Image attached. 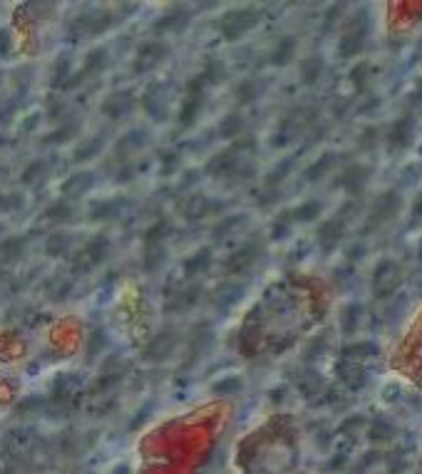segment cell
<instances>
[{
  "label": "cell",
  "instance_id": "20",
  "mask_svg": "<svg viewBox=\"0 0 422 474\" xmlns=\"http://www.w3.org/2000/svg\"><path fill=\"white\" fill-rule=\"evenodd\" d=\"M127 204H129L127 199H99V201H94V204L90 206V219H94V221H112V219H117V216L122 214Z\"/></svg>",
  "mask_w": 422,
  "mask_h": 474
},
{
  "label": "cell",
  "instance_id": "12",
  "mask_svg": "<svg viewBox=\"0 0 422 474\" xmlns=\"http://www.w3.org/2000/svg\"><path fill=\"white\" fill-rule=\"evenodd\" d=\"M385 139H388V149H390V152H403V149H408L410 144H413V139H415V119L413 117L395 119V122L390 124Z\"/></svg>",
  "mask_w": 422,
  "mask_h": 474
},
{
  "label": "cell",
  "instance_id": "28",
  "mask_svg": "<svg viewBox=\"0 0 422 474\" xmlns=\"http://www.w3.org/2000/svg\"><path fill=\"white\" fill-rule=\"evenodd\" d=\"M211 261H214V256H211L209 249L197 251V254H192L187 261H184V274H187L189 279H194V276H199V274H207L211 269Z\"/></svg>",
  "mask_w": 422,
  "mask_h": 474
},
{
  "label": "cell",
  "instance_id": "43",
  "mask_svg": "<svg viewBox=\"0 0 422 474\" xmlns=\"http://www.w3.org/2000/svg\"><path fill=\"white\" fill-rule=\"evenodd\" d=\"M241 387H244V380L239 375H226L211 385V392L214 395H236V392H241Z\"/></svg>",
  "mask_w": 422,
  "mask_h": 474
},
{
  "label": "cell",
  "instance_id": "61",
  "mask_svg": "<svg viewBox=\"0 0 422 474\" xmlns=\"http://www.w3.org/2000/svg\"><path fill=\"white\" fill-rule=\"evenodd\" d=\"M10 53V35L8 30H0V55H8Z\"/></svg>",
  "mask_w": 422,
  "mask_h": 474
},
{
  "label": "cell",
  "instance_id": "53",
  "mask_svg": "<svg viewBox=\"0 0 422 474\" xmlns=\"http://www.w3.org/2000/svg\"><path fill=\"white\" fill-rule=\"evenodd\" d=\"M23 204V194H0V211H20Z\"/></svg>",
  "mask_w": 422,
  "mask_h": 474
},
{
  "label": "cell",
  "instance_id": "9",
  "mask_svg": "<svg viewBox=\"0 0 422 474\" xmlns=\"http://www.w3.org/2000/svg\"><path fill=\"white\" fill-rule=\"evenodd\" d=\"M107 256H109V239L107 236H94V239L90 241V244H85V249L75 256V269L77 271L97 269Z\"/></svg>",
  "mask_w": 422,
  "mask_h": 474
},
{
  "label": "cell",
  "instance_id": "10",
  "mask_svg": "<svg viewBox=\"0 0 422 474\" xmlns=\"http://www.w3.org/2000/svg\"><path fill=\"white\" fill-rule=\"evenodd\" d=\"M112 25V15L104 10H92V13L77 15L75 23L70 25V33H75V38H87V35H99Z\"/></svg>",
  "mask_w": 422,
  "mask_h": 474
},
{
  "label": "cell",
  "instance_id": "49",
  "mask_svg": "<svg viewBox=\"0 0 422 474\" xmlns=\"http://www.w3.org/2000/svg\"><path fill=\"white\" fill-rule=\"evenodd\" d=\"M159 164H162V174L169 176L177 171V166L182 164V157H179L177 152H172V149H167V152L159 154Z\"/></svg>",
  "mask_w": 422,
  "mask_h": 474
},
{
  "label": "cell",
  "instance_id": "18",
  "mask_svg": "<svg viewBox=\"0 0 422 474\" xmlns=\"http://www.w3.org/2000/svg\"><path fill=\"white\" fill-rule=\"evenodd\" d=\"M244 293H246V286L244 284H239V281H224V284H221L219 289L214 291L216 311L226 313V311L234 308V306L239 303L241 298H244Z\"/></svg>",
  "mask_w": 422,
  "mask_h": 474
},
{
  "label": "cell",
  "instance_id": "31",
  "mask_svg": "<svg viewBox=\"0 0 422 474\" xmlns=\"http://www.w3.org/2000/svg\"><path fill=\"white\" fill-rule=\"evenodd\" d=\"M320 211H323L320 201H303L301 206L291 209V219H293V224H310V221L318 219Z\"/></svg>",
  "mask_w": 422,
  "mask_h": 474
},
{
  "label": "cell",
  "instance_id": "8",
  "mask_svg": "<svg viewBox=\"0 0 422 474\" xmlns=\"http://www.w3.org/2000/svg\"><path fill=\"white\" fill-rule=\"evenodd\" d=\"M224 206H226L224 201H214V199H209L207 194H189V196H184V199H182V204H179V211H182L184 219L199 221V219H204V216L221 211Z\"/></svg>",
  "mask_w": 422,
  "mask_h": 474
},
{
  "label": "cell",
  "instance_id": "51",
  "mask_svg": "<svg viewBox=\"0 0 422 474\" xmlns=\"http://www.w3.org/2000/svg\"><path fill=\"white\" fill-rule=\"evenodd\" d=\"M395 435V427L390 425L388 420H375L373 427H370V437L373 440H390Z\"/></svg>",
  "mask_w": 422,
  "mask_h": 474
},
{
  "label": "cell",
  "instance_id": "29",
  "mask_svg": "<svg viewBox=\"0 0 422 474\" xmlns=\"http://www.w3.org/2000/svg\"><path fill=\"white\" fill-rule=\"evenodd\" d=\"M360 318H363V306H360V303H348L343 311H340V316H338L340 330H343L345 335H353V333L360 328Z\"/></svg>",
  "mask_w": 422,
  "mask_h": 474
},
{
  "label": "cell",
  "instance_id": "62",
  "mask_svg": "<svg viewBox=\"0 0 422 474\" xmlns=\"http://www.w3.org/2000/svg\"><path fill=\"white\" fill-rule=\"evenodd\" d=\"M365 256V246L363 244H355V246H350V251H348V259H363Z\"/></svg>",
  "mask_w": 422,
  "mask_h": 474
},
{
  "label": "cell",
  "instance_id": "17",
  "mask_svg": "<svg viewBox=\"0 0 422 474\" xmlns=\"http://www.w3.org/2000/svg\"><path fill=\"white\" fill-rule=\"evenodd\" d=\"M343 236H345V224L338 219V216H333V219H325L323 224H320V229H318V246H320V251H325V254L335 251L340 246V241H343Z\"/></svg>",
  "mask_w": 422,
  "mask_h": 474
},
{
  "label": "cell",
  "instance_id": "59",
  "mask_svg": "<svg viewBox=\"0 0 422 474\" xmlns=\"http://www.w3.org/2000/svg\"><path fill=\"white\" fill-rule=\"evenodd\" d=\"M199 176H202V174H199L197 169L187 171V174H184V179L179 181V191H187V189H192V186H194V184H197V181H199Z\"/></svg>",
  "mask_w": 422,
  "mask_h": 474
},
{
  "label": "cell",
  "instance_id": "44",
  "mask_svg": "<svg viewBox=\"0 0 422 474\" xmlns=\"http://www.w3.org/2000/svg\"><path fill=\"white\" fill-rule=\"evenodd\" d=\"M80 132V122H65L63 127L55 129L50 137H45V144H65Z\"/></svg>",
  "mask_w": 422,
  "mask_h": 474
},
{
  "label": "cell",
  "instance_id": "4",
  "mask_svg": "<svg viewBox=\"0 0 422 474\" xmlns=\"http://www.w3.org/2000/svg\"><path fill=\"white\" fill-rule=\"evenodd\" d=\"M204 87H207V82H204L202 75H194L187 82V97H184L182 109H179V127L182 129H192L197 124L204 107Z\"/></svg>",
  "mask_w": 422,
  "mask_h": 474
},
{
  "label": "cell",
  "instance_id": "48",
  "mask_svg": "<svg viewBox=\"0 0 422 474\" xmlns=\"http://www.w3.org/2000/svg\"><path fill=\"white\" fill-rule=\"evenodd\" d=\"M75 291V284L70 279H55V286L50 284V298L53 301H65Z\"/></svg>",
  "mask_w": 422,
  "mask_h": 474
},
{
  "label": "cell",
  "instance_id": "26",
  "mask_svg": "<svg viewBox=\"0 0 422 474\" xmlns=\"http://www.w3.org/2000/svg\"><path fill=\"white\" fill-rule=\"evenodd\" d=\"M197 301H199V286H192V289L177 291V293L169 296L167 311H172V313H179V311H189L192 306H197Z\"/></svg>",
  "mask_w": 422,
  "mask_h": 474
},
{
  "label": "cell",
  "instance_id": "47",
  "mask_svg": "<svg viewBox=\"0 0 422 474\" xmlns=\"http://www.w3.org/2000/svg\"><path fill=\"white\" fill-rule=\"evenodd\" d=\"M291 224H293V219H291V211H283V214L278 216V219L271 224V239L278 241V239H286L291 231Z\"/></svg>",
  "mask_w": 422,
  "mask_h": 474
},
{
  "label": "cell",
  "instance_id": "7",
  "mask_svg": "<svg viewBox=\"0 0 422 474\" xmlns=\"http://www.w3.org/2000/svg\"><path fill=\"white\" fill-rule=\"evenodd\" d=\"M169 58V45L162 43V40H147L137 48V55H134L132 70L134 75H144L149 70H154L157 65H162L164 60Z\"/></svg>",
  "mask_w": 422,
  "mask_h": 474
},
{
  "label": "cell",
  "instance_id": "37",
  "mask_svg": "<svg viewBox=\"0 0 422 474\" xmlns=\"http://www.w3.org/2000/svg\"><path fill=\"white\" fill-rule=\"evenodd\" d=\"M199 75H202L207 85H219V82H224L226 80V65L216 58H209L207 63H204V70Z\"/></svg>",
  "mask_w": 422,
  "mask_h": 474
},
{
  "label": "cell",
  "instance_id": "6",
  "mask_svg": "<svg viewBox=\"0 0 422 474\" xmlns=\"http://www.w3.org/2000/svg\"><path fill=\"white\" fill-rule=\"evenodd\" d=\"M400 206H403V199H400L398 191H385V194H380L378 199H375V204L370 206L368 221H365V231H373V229H378V226L388 224L390 219H395Z\"/></svg>",
  "mask_w": 422,
  "mask_h": 474
},
{
  "label": "cell",
  "instance_id": "50",
  "mask_svg": "<svg viewBox=\"0 0 422 474\" xmlns=\"http://www.w3.org/2000/svg\"><path fill=\"white\" fill-rule=\"evenodd\" d=\"M45 169H48V164H45L43 159H35L33 164L25 166V171H23V181H25V184H33V181L43 179Z\"/></svg>",
  "mask_w": 422,
  "mask_h": 474
},
{
  "label": "cell",
  "instance_id": "46",
  "mask_svg": "<svg viewBox=\"0 0 422 474\" xmlns=\"http://www.w3.org/2000/svg\"><path fill=\"white\" fill-rule=\"evenodd\" d=\"M350 82H353V87L358 90V92H365L370 82V65L368 63L355 65V68L350 70Z\"/></svg>",
  "mask_w": 422,
  "mask_h": 474
},
{
  "label": "cell",
  "instance_id": "63",
  "mask_svg": "<svg viewBox=\"0 0 422 474\" xmlns=\"http://www.w3.org/2000/svg\"><path fill=\"white\" fill-rule=\"evenodd\" d=\"M413 104H418V107H422V87L413 95Z\"/></svg>",
  "mask_w": 422,
  "mask_h": 474
},
{
  "label": "cell",
  "instance_id": "52",
  "mask_svg": "<svg viewBox=\"0 0 422 474\" xmlns=\"http://www.w3.org/2000/svg\"><path fill=\"white\" fill-rule=\"evenodd\" d=\"M378 139H380L378 127H368L363 134H360V139H358V147H360V149H365V152H370V149H375V147H378Z\"/></svg>",
  "mask_w": 422,
  "mask_h": 474
},
{
  "label": "cell",
  "instance_id": "56",
  "mask_svg": "<svg viewBox=\"0 0 422 474\" xmlns=\"http://www.w3.org/2000/svg\"><path fill=\"white\" fill-rule=\"evenodd\" d=\"M422 221V189L418 194V199L413 201V209H410V226H418Z\"/></svg>",
  "mask_w": 422,
  "mask_h": 474
},
{
  "label": "cell",
  "instance_id": "13",
  "mask_svg": "<svg viewBox=\"0 0 422 474\" xmlns=\"http://www.w3.org/2000/svg\"><path fill=\"white\" fill-rule=\"evenodd\" d=\"M142 107L157 122L167 119V87L162 82H152L142 95Z\"/></svg>",
  "mask_w": 422,
  "mask_h": 474
},
{
  "label": "cell",
  "instance_id": "2",
  "mask_svg": "<svg viewBox=\"0 0 422 474\" xmlns=\"http://www.w3.org/2000/svg\"><path fill=\"white\" fill-rule=\"evenodd\" d=\"M370 35V18L368 13H355L353 18L345 23V30L338 40V55L340 58H355L363 50L365 40Z\"/></svg>",
  "mask_w": 422,
  "mask_h": 474
},
{
  "label": "cell",
  "instance_id": "39",
  "mask_svg": "<svg viewBox=\"0 0 422 474\" xmlns=\"http://www.w3.org/2000/svg\"><path fill=\"white\" fill-rule=\"evenodd\" d=\"M70 249H72V236H70V234H53L48 239V244H45V251H48V256H55V259L70 254Z\"/></svg>",
  "mask_w": 422,
  "mask_h": 474
},
{
  "label": "cell",
  "instance_id": "57",
  "mask_svg": "<svg viewBox=\"0 0 422 474\" xmlns=\"http://www.w3.org/2000/svg\"><path fill=\"white\" fill-rule=\"evenodd\" d=\"M375 107H380V97H375V95H365V99L358 104V112L368 114V112H373Z\"/></svg>",
  "mask_w": 422,
  "mask_h": 474
},
{
  "label": "cell",
  "instance_id": "27",
  "mask_svg": "<svg viewBox=\"0 0 422 474\" xmlns=\"http://www.w3.org/2000/svg\"><path fill=\"white\" fill-rule=\"evenodd\" d=\"M338 161H340V157L335 152L320 154V157L315 159L313 164L308 166V169H305V179H308V181H318L320 176H325L330 169H335V166H338Z\"/></svg>",
  "mask_w": 422,
  "mask_h": 474
},
{
  "label": "cell",
  "instance_id": "55",
  "mask_svg": "<svg viewBox=\"0 0 422 474\" xmlns=\"http://www.w3.org/2000/svg\"><path fill=\"white\" fill-rule=\"evenodd\" d=\"M278 201V189H271V186H264L259 196H256V204L259 206H274Z\"/></svg>",
  "mask_w": 422,
  "mask_h": 474
},
{
  "label": "cell",
  "instance_id": "15",
  "mask_svg": "<svg viewBox=\"0 0 422 474\" xmlns=\"http://www.w3.org/2000/svg\"><path fill=\"white\" fill-rule=\"evenodd\" d=\"M370 179V166L368 164H348L335 179V186L345 189L348 194H358Z\"/></svg>",
  "mask_w": 422,
  "mask_h": 474
},
{
  "label": "cell",
  "instance_id": "35",
  "mask_svg": "<svg viewBox=\"0 0 422 474\" xmlns=\"http://www.w3.org/2000/svg\"><path fill=\"white\" fill-rule=\"evenodd\" d=\"M244 132V117L239 112H229L224 119L219 122V137L224 139H234Z\"/></svg>",
  "mask_w": 422,
  "mask_h": 474
},
{
  "label": "cell",
  "instance_id": "16",
  "mask_svg": "<svg viewBox=\"0 0 422 474\" xmlns=\"http://www.w3.org/2000/svg\"><path fill=\"white\" fill-rule=\"evenodd\" d=\"M189 20H192L189 10H187V8H182V5H177V8H172V10H169V13H164L162 18H159L157 23L152 25V33H154V35L179 33V30L187 28Z\"/></svg>",
  "mask_w": 422,
  "mask_h": 474
},
{
  "label": "cell",
  "instance_id": "60",
  "mask_svg": "<svg viewBox=\"0 0 422 474\" xmlns=\"http://www.w3.org/2000/svg\"><path fill=\"white\" fill-rule=\"evenodd\" d=\"M63 112H67V104L65 102H60V99H55V102H50V119H60V117H65Z\"/></svg>",
  "mask_w": 422,
  "mask_h": 474
},
{
  "label": "cell",
  "instance_id": "41",
  "mask_svg": "<svg viewBox=\"0 0 422 474\" xmlns=\"http://www.w3.org/2000/svg\"><path fill=\"white\" fill-rule=\"evenodd\" d=\"M259 97H261V85L256 82V80H241V82L236 85V99H239L241 104H251Z\"/></svg>",
  "mask_w": 422,
  "mask_h": 474
},
{
  "label": "cell",
  "instance_id": "24",
  "mask_svg": "<svg viewBox=\"0 0 422 474\" xmlns=\"http://www.w3.org/2000/svg\"><path fill=\"white\" fill-rule=\"evenodd\" d=\"M296 50H298V40H296L293 35H286V38H281L278 43L274 45V50H271V63L283 68V65H288L291 60L296 58Z\"/></svg>",
  "mask_w": 422,
  "mask_h": 474
},
{
  "label": "cell",
  "instance_id": "42",
  "mask_svg": "<svg viewBox=\"0 0 422 474\" xmlns=\"http://www.w3.org/2000/svg\"><path fill=\"white\" fill-rule=\"evenodd\" d=\"M48 219L55 221V224H65V221H72V219H75V206L70 204L67 199L55 201V204L48 209Z\"/></svg>",
  "mask_w": 422,
  "mask_h": 474
},
{
  "label": "cell",
  "instance_id": "30",
  "mask_svg": "<svg viewBox=\"0 0 422 474\" xmlns=\"http://www.w3.org/2000/svg\"><path fill=\"white\" fill-rule=\"evenodd\" d=\"M323 60L318 55H310V58L301 60V82L303 85H315L323 77Z\"/></svg>",
  "mask_w": 422,
  "mask_h": 474
},
{
  "label": "cell",
  "instance_id": "23",
  "mask_svg": "<svg viewBox=\"0 0 422 474\" xmlns=\"http://www.w3.org/2000/svg\"><path fill=\"white\" fill-rule=\"evenodd\" d=\"M147 142H149L147 129H132V132L122 134V139L117 142L114 152H117L119 157H127V154H132V152H139V149H142Z\"/></svg>",
  "mask_w": 422,
  "mask_h": 474
},
{
  "label": "cell",
  "instance_id": "3",
  "mask_svg": "<svg viewBox=\"0 0 422 474\" xmlns=\"http://www.w3.org/2000/svg\"><path fill=\"white\" fill-rule=\"evenodd\" d=\"M261 10L254 8V5H246V8H239V10H231V13H226L224 18H221L219 23V30L221 35H224L229 43H234V40L244 38L249 30H254L256 25L261 23Z\"/></svg>",
  "mask_w": 422,
  "mask_h": 474
},
{
  "label": "cell",
  "instance_id": "19",
  "mask_svg": "<svg viewBox=\"0 0 422 474\" xmlns=\"http://www.w3.org/2000/svg\"><path fill=\"white\" fill-rule=\"evenodd\" d=\"M134 109V95L129 90H122V92H112L107 99L102 102V112L107 114L109 119H122L127 117Z\"/></svg>",
  "mask_w": 422,
  "mask_h": 474
},
{
  "label": "cell",
  "instance_id": "11",
  "mask_svg": "<svg viewBox=\"0 0 422 474\" xmlns=\"http://www.w3.org/2000/svg\"><path fill=\"white\" fill-rule=\"evenodd\" d=\"M261 254H264V244H261V241H246L239 251H234V254L224 261V269L229 271V274H246V271L259 261Z\"/></svg>",
  "mask_w": 422,
  "mask_h": 474
},
{
  "label": "cell",
  "instance_id": "40",
  "mask_svg": "<svg viewBox=\"0 0 422 474\" xmlns=\"http://www.w3.org/2000/svg\"><path fill=\"white\" fill-rule=\"evenodd\" d=\"M104 149V137H90L75 149V161H87L92 157H97L99 152Z\"/></svg>",
  "mask_w": 422,
  "mask_h": 474
},
{
  "label": "cell",
  "instance_id": "45",
  "mask_svg": "<svg viewBox=\"0 0 422 474\" xmlns=\"http://www.w3.org/2000/svg\"><path fill=\"white\" fill-rule=\"evenodd\" d=\"M104 345H107V335H104V330L102 328H92L90 330V335H87V357H94V355H99V352L104 350Z\"/></svg>",
  "mask_w": 422,
  "mask_h": 474
},
{
  "label": "cell",
  "instance_id": "64",
  "mask_svg": "<svg viewBox=\"0 0 422 474\" xmlns=\"http://www.w3.org/2000/svg\"><path fill=\"white\" fill-rule=\"evenodd\" d=\"M418 259L422 261V239H420V244H418Z\"/></svg>",
  "mask_w": 422,
  "mask_h": 474
},
{
  "label": "cell",
  "instance_id": "58",
  "mask_svg": "<svg viewBox=\"0 0 422 474\" xmlns=\"http://www.w3.org/2000/svg\"><path fill=\"white\" fill-rule=\"evenodd\" d=\"M365 425V420L360 415H353V417H348V420L343 422V425H340V430L345 432V435H353V432L350 430H360V427Z\"/></svg>",
  "mask_w": 422,
  "mask_h": 474
},
{
  "label": "cell",
  "instance_id": "1",
  "mask_svg": "<svg viewBox=\"0 0 422 474\" xmlns=\"http://www.w3.org/2000/svg\"><path fill=\"white\" fill-rule=\"evenodd\" d=\"M254 147H256V142L254 139H244V142H239V144H234V147H229V149H224V152H219V154H214L209 161H207V166H204V174H209V176H216V179H229L231 174H234L236 169H239L241 164H244V152L249 149V152H254Z\"/></svg>",
  "mask_w": 422,
  "mask_h": 474
},
{
  "label": "cell",
  "instance_id": "14",
  "mask_svg": "<svg viewBox=\"0 0 422 474\" xmlns=\"http://www.w3.org/2000/svg\"><path fill=\"white\" fill-rule=\"evenodd\" d=\"M177 343H179V335L174 330H169V328H167V330H159L157 335L149 340L147 350H144V357H147V360H152V362L164 360V357H169L174 352Z\"/></svg>",
  "mask_w": 422,
  "mask_h": 474
},
{
  "label": "cell",
  "instance_id": "32",
  "mask_svg": "<svg viewBox=\"0 0 422 474\" xmlns=\"http://www.w3.org/2000/svg\"><path fill=\"white\" fill-rule=\"evenodd\" d=\"M107 63H109V55L104 48L90 50V53L85 55V68H82L85 77H87V75H99L104 68H107Z\"/></svg>",
  "mask_w": 422,
  "mask_h": 474
},
{
  "label": "cell",
  "instance_id": "36",
  "mask_svg": "<svg viewBox=\"0 0 422 474\" xmlns=\"http://www.w3.org/2000/svg\"><path fill=\"white\" fill-rule=\"evenodd\" d=\"M70 77H72V60H70L67 55H60L53 65V85L58 90H63Z\"/></svg>",
  "mask_w": 422,
  "mask_h": 474
},
{
  "label": "cell",
  "instance_id": "21",
  "mask_svg": "<svg viewBox=\"0 0 422 474\" xmlns=\"http://www.w3.org/2000/svg\"><path fill=\"white\" fill-rule=\"evenodd\" d=\"M211 340H214V333H211V328L207 325V323H202V325L194 328L192 345H189V365H194V362H197L199 357H202L204 352L209 350Z\"/></svg>",
  "mask_w": 422,
  "mask_h": 474
},
{
  "label": "cell",
  "instance_id": "25",
  "mask_svg": "<svg viewBox=\"0 0 422 474\" xmlns=\"http://www.w3.org/2000/svg\"><path fill=\"white\" fill-rule=\"evenodd\" d=\"M92 184H94V174H92V171H77V174H72L63 184V194L65 196H82V194H87V191L92 189Z\"/></svg>",
  "mask_w": 422,
  "mask_h": 474
},
{
  "label": "cell",
  "instance_id": "5",
  "mask_svg": "<svg viewBox=\"0 0 422 474\" xmlns=\"http://www.w3.org/2000/svg\"><path fill=\"white\" fill-rule=\"evenodd\" d=\"M403 284V269L393 259H383L373 271V293L378 298H390Z\"/></svg>",
  "mask_w": 422,
  "mask_h": 474
},
{
  "label": "cell",
  "instance_id": "38",
  "mask_svg": "<svg viewBox=\"0 0 422 474\" xmlns=\"http://www.w3.org/2000/svg\"><path fill=\"white\" fill-rule=\"evenodd\" d=\"M25 254V236H10L0 244V259L3 261H18Z\"/></svg>",
  "mask_w": 422,
  "mask_h": 474
},
{
  "label": "cell",
  "instance_id": "22",
  "mask_svg": "<svg viewBox=\"0 0 422 474\" xmlns=\"http://www.w3.org/2000/svg\"><path fill=\"white\" fill-rule=\"evenodd\" d=\"M249 224V216L246 214H231V216H224V219L219 221V224L211 229V239L214 241H226L229 236L239 234L244 226Z\"/></svg>",
  "mask_w": 422,
  "mask_h": 474
},
{
  "label": "cell",
  "instance_id": "33",
  "mask_svg": "<svg viewBox=\"0 0 422 474\" xmlns=\"http://www.w3.org/2000/svg\"><path fill=\"white\" fill-rule=\"evenodd\" d=\"M293 164H296V159L293 157H283L278 161V164L274 166V169L266 174V179H264V186H271V189H278L281 186V181L286 179V176L291 174V169H293Z\"/></svg>",
  "mask_w": 422,
  "mask_h": 474
},
{
  "label": "cell",
  "instance_id": "54",
  "mask_svg": "<svg viewBox=\"0 0 422 474\" xmlns=\"http://www.w3.org/2000/svg\"><path fill=\"white\" fill-rule=\"evenodd\" d=\"M343 13H345V5H340V3L330 5L328 13H325V20H323V30H333V25L343 18Z\"/></svg>",
  "mask_w": 422,
  "mask_h": 474
},
{
  "label": "cell",
  "instance_id": "34",
  "mask_svg": "<svg viewBox=\"0 0 422 474\" xmlns=\"http://www.w3.org/2000/svg\"><path fill=\"white\" fill-rule=\"evenodd\" d=\"M164 259H167V249H164V244H144V256H142L144 269L147 271L162 269Z\"/></svg>",
  "mask_w": 422,
  "mask_h": 474
}]
</instances>
